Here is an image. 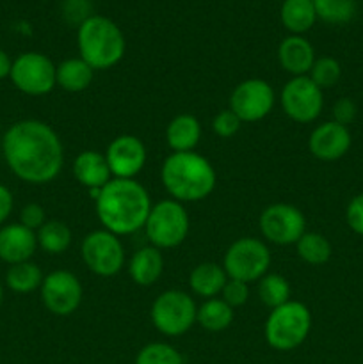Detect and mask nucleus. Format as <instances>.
<instances>
[{"label": "nucleus", "mask_w": 363, "mask_h": 364, "mask_svg": "<svg viewBox=\"0 0 363 364\" xmlns=\"http://www.w3.org/2000/svg\"><path fill=\"white\" fill-rule=\"evenodd\" d=\"M2 153L14 176L25 183H50L64 166V148L59 135L39 119L11 124L4 134Z\"/></svg>", "instance_id": "nucleus-1"}, {"label": "nucleus", "mask_w": 363, "mask_h": 364, "mask_svg": "<svg viewBox=\"0 0 363 364\" xmlns=\"http://www.w3.org/2000/svg\"><path fill=\"white\" fill-rule=\"evenodd\" d=\"M96 215L103 230L116 237L142 230L152 210L148 191L135 180L112 178L95 199Z\"/></svg>", "instance_id": "nucleus-2"}, {"label": "nucleus", "mask_w": 363, "mask_h": 364, "mask_svg": "<svg viewBox=\"0 0 363 364\" xmlns=\"http://www.w3.org/2000/svg\"><path fill=\"white\" fill-rule=\"evenodd\" d=\"M160 181L171 199L196 203L212 194L217 174L212 164L199 153H171L160 167Z\"/></svg>", "instance_id": "nucleus-3"}, {"label": "nucleus", "mask_w": 363, "mask_h": 364, "mask_svg": "<svg viewBox=\"0 0 363 364\" xmlns=\"http://www.w3.org/2000/svg\"><path fill=\"white\" fill-rule=\"evenodd\" d=\"M77 46L80 59L95 71H103L121 63L127 52V39L110 18L93 14L78 27Z\"/></svg>", "instance_id": "nucleus-4"}, {"label": "nucleus", "mask_w": 363, "mask_h": 364, "mask_svg": "<svg viewBox=\"0 0 363 364\" xmlns=\"http://www.w3.org/2000/svg\"><path fill=\"white\" fill-rule=\"evenodd\" d=\"M312 331V313L308 306L299 301H288L270 309L265 320L263 334L270 348L290 352L301 347Z\"/></svg>", "instance_id": "nucleus-5"}, {"label": "nucleus", "mask_w": 363, "mask_h": 364, "mask_svg": "<svg viewBox=\"0 0 363 364\" xmlns=\"http://www.w3.org/2000/svg\"><path fill=\"white\" fill-rule=\"evenodd\" d=\"M191 220L185 210L184 203L174 201V199H164L152 206L149 215L146 219L144 231L148 240L157 249H174L189 235Z\"/></svg>", "instance_id": "nucleus-6"}, {"label": "nucleus", "mask_w": 363, "mask_h": 364, "mask_svg": "<svg viewBox=\"0 0 363 364\" xmlns=\"http://www.w3.org/2000/svg\"><path fill=\"white\" fill-rule=\"evenodd\" d=\"M152 322L160 334L177 338L192 329L198 318V306L182 290H166L153 301Z\"/></svg>", "instance_id": "nucleus-7"}, {"label": "nucleus", "mask_w": 363, "mask_h": 364, "mask_svg": "<svg viewBox=\"0 0 363 364\" xmlns=\"http://www.w3.org/2000/svg\"><path fill=\"white\" fill-rule=\"evenodd\" d=\"M270 267V251L267 242L255 237L235 240L228 247L223 259V269L230 279L253 283L260 281Z\"/></svg>", "instance_id": "nucleus-8"}, {"label": "nucleus", "mask_w": 363, "mask_h": 364, "mask_svg": "<svg viewBox=\"0 0 363 364\" xmlns=\"http://www.w3.org/2000/svg\"><path fill=\"white\" fill-rule=\"evenodd\" d=\"M57 66L48 55L39 52H25L13 60L11 82L18 91L28 96H45L53 91Z\"/></svg>", "instance_id": "nucleus-9"}, {"label": "nucleus", "mask_w": 363, "mask_h": 364, "mask_svg": "<svg viewBox=\"0 0 363 364\" xmlns=\"http://www.w3.org/2000/svg\"><path fill=\"white\" fill-rule=\"evenodd\" d=\"M82 262L93 274L100 277H112L125 267V247L120 237L107 230L91 231L82 240Z\"/></svg>", "instance_id": "nucleus-10"}, {"label": "nucleus", "mask_w": 363, "mask_h": 364, "mask_svg": "<svg viewBox=\"0 0 363 364\" xmlns=\"http://www.w3.org/2000/svg\"><path fill=\"white\" fill-rule=\"evenodd\" d=\"M263 240L274 245H295L306 231V217L298 206L288 203L269 205L258 219Z\"/></svg>", "instance_id": "nucleus-11"}, {"label": "nucleus", "mask_w": 363, "mask_h": 364, "mask_svg": "<svg viewBox=\"0 0 363 364\" xmlns=\"http://www.w3.org/2000/svg\"><path fill=\"white\" fill-rule=\"evenodd\" d=\"M281 107L295 123H313L322 114L324 91L313 84L308 75L292 77L281 91Z\"/></svg>", "instance_id": "nucleus-12"}, {"label": "nucleus", "mask_w": 363, "mask_h": 364, "mask_svg": "<svg viewBox=\"0 0 363 364\" xmlns=\"http://www.w3.org/2000/svg\"><path fill=\"white\" fill-rule=\"evenodd\" d=\"M276 103L273 85L263 78H248L235 85L230 96V110L242 123H256L267 117Z\"/></svg>", "instance_id": "nucleus-13"}, {"label": "nucleus", "mask_w": 363, "mask_h": 364, "mask_svg": "<svg viewBox=\"0 0 363 364\" xmlns=\"http://www.w3.org/2000/svg\"><path fill=\"white\" fill-rule=\"evenodd\" d=\"M41 299L45 308L56 316H70L80 308L84 288L78 277L68 270H53L45 276L41 284Z\"/></svg>", "instance_id": "nucleus-14"}, {"label": "nucleus", "mask_w": 363, "mask_h": 364, "mask_svg": "<svg viewBox=\"0 0 363 364\" xmlns=\"http://www.w3.org/2000/svg\"><path fill=\"white\" fill-rule=\"evenodd\" d=\"M105 159L112 178L135 180V176L144 169L148 153H146V146L141 139L125 134L117 135L114 141H110V144L107 146Z\"/></svg>", "instance_id": "nucleus-15"}, {"label": "nucleus", "mask_w": 363, "mask_h": 364, "mask_svg": "<svg viewBox=\"0 0 363 364\" xmlns=\"http://www.w3.org/2000/svg\"><path fill=\"white\" fill-rule=\"evenodd\" d=\"M352 144V135L347 127L337 121H324L313 128L308 139V149L317 160L335 162L347 155Z\"/></svg>", "instance_id": "nucleus-16"}, {"label": "nucleus", "mask_w": 363, "mask_h": 364, "mask_svg": "<svg viewBox=\"0 0 363 364\" xmlns=\"http://www.w3.org/2000/svg\"><path fill=\"white\" fill-rule=\"evenodd\" d=\"M38 249L36 231L21 226L20 223L0 228V259L9 265L31 262Z\"/></svg>", "instance_id": "nucleus-17"}, {"label": "nucleus", "mask_w": 363, "mask_h": 364, "mask_svg": "<svg viewBox=\"0 0 363 364\" xmlns=\"http://www.w3.org/2000/svg\"><path fill=\"white\" fill-rule=\"evenodd\" d=\"M315 50L312 43L302 36L290 34L278 46V60L280 66L292 77H305L310 73L315 63Z\"/></svg>", "instance_id": "nucleus-18"}, {"label": "nucleus", "mask_w": 363, "mask_h": 364, "mask_svg": "<svg viewBox=\"0 0 363 364\" xmlns=\"http://www.w3.org/2000/svg\"><path fill=\"white\" fill-rule=\"evenodd\" d=\"M71 169H73L75 180L88 191H100L112 180L105 153L95 151V149H85L78 153Z\"/></svg>", "instance_id": "nucleus-19"}, {"label": "nucleus", "mask_w": 363, "mask_h": 364, "mask_svg": "<svg viewBox=\"0 0 363 364\" xmlns=\"http://www.w3.org/2000/svg\"><path fill=\"white\" fill-rule=\"evenodd\" d=\"M162 272L164 256L160 249L146 245L132 255L130 263H128V274L137 287H152L160 279Z\"/></svg>", "instance_id": "nucleus-20"}, {"label": "nucleus", "mask_w": 363, "mask_h": 364, "mask_svg": "<svg viewBox=\"0 0 363 364\" xmlns=\"http://www.w3.org/2000/svg\"><path fill=\"white\" fill-rule=\"evenodd\" d=\"M201 139V123L192 114H178L166 128V142L173 153L194 151Z\"/></svg>", "instance_id": "nucleus-21"}, {"label": "nucleus", "mask_w": 363, "mask_h": 364, "mask_svg": "<svg viewBox=\"0 0 363 364\" xmlns=\"http://www.w3.org/2000/svg\"><path fill=\"white\" fill-rule=\"evenodd\" d=\"M228 276L224 272L223 265L205 262L196 265L189 274V287L194 295L201 299H214L221 295L224 284H226Z\"/></svg>", "instance_id": "nucleus-22"}, {"label": "nucleus", "mask_w": 363, "mask_h": 364, "mask_svg": "<svg viewBox=\"0 0 363 364\" xmlns=\"http://www.w3.org/2000/svg\"><path fill=\"white\" fill-rule=\"evenodd\" d=\"M280 18L283 27L290 34L302 36L317 21L313 0H283L280 9Z\"/></svg>", "instance_id": "nucleus-23"}, {"label": "nucleus", "mask_w": 363, "mask_h": 364, "mask_svg": "<svg viewBox=\"0 0 363 364\" xmlns=\"http://www.w3.org/2000/svg\"><path fill=\"white\" fill-rule=\"evenodd\" d=\"M93 78H95V70L80 57L66 59L57 66V85L68 92L85 91L93 84Z\"/></svg>", "instance_id": "nucleus-24"}, {"label": "nucleus", "mask_w": 363, "mask_h": 364, "mask_svg": "<svg viewBox=\"0 0 363 364\" xmlns=\"http://www.w3.org/2000/svg\"><path fill=\"white\" fill-rule=\"evenodd\" d=\"M235 311L221 297L206 299L198 308L196 322L209 333H221L233 323Z\"/></svg>", "instance_id": "nucleus-25"}, {"label": "nucleus", "mask_w": 363, "mask_h": 364, "mask_svg": "<svg viewBox=\"0 0 363 364\" xmlns=\"http://www.w3.org/2000/svg\"><path fill=\"white\" fill-rule=\"evenodd\" d=\"M38 247L48 255H63L71 245V230L63 220H46L36 233Z\"/></svg>", "instance_id": "nucleus-26"}, {"label": "nucleus", "mask_w": 363, "mask_h": 364, "mask_svg": "<svg viewBox=\"0 0 363 364\" xmlns=\"http://www.w3.org/2000/svg\"><path fill=\"white\" fill-rule=\"evenodd\" d=\"M43 276L41 269L32 262L16 263V265H9V270L6 274V284L9 290L16 291V294H31V291L41 288Z\"/></svg>", "instance_id": "nucleus-27"}, {"label": "nucleus", "mask_w": 363, "mask_h": 364, "mask_svg": "<svg viewBox=\"0 0 363 364\" xmlns=\"http://www.w3.org/2000/svg\"><path fill=\"white\" fill-rule=\"evenodd\" d=\"M295 249L302 262L315 267L330 262L331 255H333L330 240L317 231H305V235L295 244Z\"/></svg>", "instance_id": "nucleus-28"}, {"label": "nucleus", "mask_w": 363, "mask_h": 364, "mask_svg": "<svg viewBox=\"0 0 363 364\" xmlns=\"http://www.w3.org/2000/svg\"><path fill=\"white\" fill-rule=\"evenodd\" d=\"M290 283L281 274L267 272L258 281V299L263 306L274 309L290 301Z\"/></svg>", "instance_id": "nucleus-29"}, {"label": "nucleus", "mask_w": 363, "mask_h": 364, "mask_svg": "<svg viewBox=\"0 0 363 364\" xmlns=\"http://www.w3.org/2000/svg\"><path fill=\"white\" fill-rule=\"evenodd\" d=\"M317 20L330 25H344L354 18L356 0H313Z\"/></svg>", "instance_id": "nucleus-30"}, {"label": "nucleus", "mask_w": 363, "mask_h": 364, "mask_svg": "<svg viewBox=\"0 0 363 364\" xmlns=\"http://www.w3.org/2000/svg\"><path fill=\"white\" fill-rule=\"evenodd\" d=\"M135 364H184V358L173 345L155 341L139 350Z\"/></svg>", "instance_id": "nucleus-31"}, {"label": "nucleus", "mask_w": 363, "mask_h": 364, "mask_svg": "<svg viewBox=\"0 0 363 364\" xmlns=\"http://www.w3.org/2000/svg\"><path fill=\"white\" fill-rule=\"evenodd\" d=\"M308 77L312 78L313 84L319 85L320 89H331L338 84L342 77V66L335 57H319L313 63Z\"/></svg>", "instance_id": "nucleus-32"}, {"label": "nucleus", "mask_w": 363, "mask_h": 364, "mask_svg": "<svg viewBox=\"0 0 363 364\" xmlns=\"http://www.w3.org/2000/svg\"><path fill=\"white\" fill-rule=\"evenodd\" d=\"M241 127H242V121L238 119V117L235 116L230 109L219 110L212 121L214 134L221 139L233 137V135L241 130Z\"/></svg>", "instance_id": "nucleus-33"}, {"label": "nucleus", "mask_w": 363, "mask_h": 364, "mask_svg": "<svg viewBox=\"0 0 363 364\" xmlns=\"http://www.w3.org/2000/svg\"><path fill=\"white\" fill-rule=\"evenodd\" d=\"M221 299L233 309L241 308L249 299V284L244 283V281L230 279L228 277L226 284H224L223 291H221Z\"/></svg>", "instance_id": "nucleus-34"}, {"label": "nucleus", "mask_w": 363, "mask_h": 364, "mask_svg": "<svg viewBox=\"0 0 363 364\" xmlns=\"http://www.w3.org/2000/svg\"><path fill=\"white\" fill-rule=\"evenodd\" d=\"M63 16L70 23L80 27L88 18H91V6L89 0H64L63 2Z\"/></svg>", "instance_id": "nucleus-35"}, {"label": "nucleus", "mask_w": 363, "mask_h": 364, "mask_svg": "<svg viewBox=\"0 0 363 364\" xmlns=\"http://www.w3.org/2000/svg\"><path fill=\"white\" fill-rule=\"evenodd\" d=\"M345 223L356 235L363 237V192L354 196L345 208Z\"/></svg>", "instance_id": "nucleus-36"}, {"label": "nucleus", "mask_w": 363, "mask_h": 364, "mask_svg": "<svg viewBox=\"0 0 363 364\" xmlns=\"http://www.w3.org/2000/svg\"><path fill=\"white\" fill-rule=\"evenodd\" d=\"M46 223V215H45V208L38 203H28L21 208L20 212V224L21 226L28 228L32 231H38L43 224Z\"/></svg>", "instance_id": "nucleus-37"}, {"label": "nucleus", "mask_w": 363, "mask_h": 364, "mask_svg": "<svg viewBox=\"0 0 363 364\" xmlns=\"http://www.w3.org/2000/svg\"><path fill=\"white\" fill-rule=\"evenodd\" d=\"M356 114H358V107L351 98H340L338 102H335L333 121H337L338 124L349 127L356 119Z\"/></svg>", "instance_id": "nucleus-38"}, {"label": "nucleus", "mask_w": 363, "mask_h": 364, "mask_svg": "<svg viewBox=\"0 0 363 364\" xmlns=\"http://www.w3.org/2000/svg\"><path fill=\"white\" fill-rule=\"evenodd\" d=\"M14 199L13 194H11L9 188L6 185H0V226L9 219L11 212H13Z\"/></svg>", "instance_id": "nucleus-39"}, {"label": "nucleus", "mask_w": 363, "mask_h": 364, "mask_svg": "<svg viewBox=\"0 0 363 364\" xmlns=\"http://www.w3.org/2000/svg\"><path fill=\"white\" fill-rule=\"evenodd\" d=\"M11 68H13V60H11V57L4 50H0V80L9 77Z\"/></svg>", "instance_id": "nucleus-40"}, {"label": "nucleus", "mask_w": 363, "mask_h": 364, "mask_svg": "<svg viewBox=\"0 0 363 364\" xmlns=\"http://www.w3.org/2000/svg\"><path fill=\"white\" fill-rule=\"evenodd\" d=\"M2 299H4V288H2V283H0V304H2Z\"/></svg>", "instance_id": "nucleus-41"}, {"label": "nucleus", "mask_w": 363, "mask_h": 364, "mask_svg": "<svg viewBox=\"0 0 363 364\" xmlns=\"http://www.w3.org/2000/svg\"><path fill=\"white\" fill-rule=\"evenodd\" d=\"M89 2H91V0H89Z\"/></svg>", "instance_id": "nucleus-42"}]
</instances>
